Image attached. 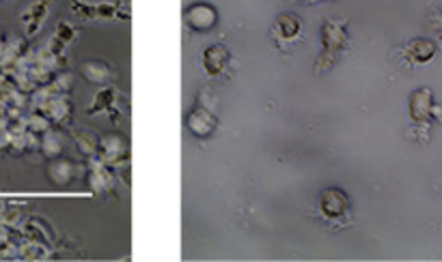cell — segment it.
<instances>
[{"label":"cell","mask_w":442,"mask_h":262,"mask_svg":"<svg viewBox=\"0 0 442 262\" xmlns=\"http://www.w3.org/2000/svg\"><path fill=\"white\" fill-rule=\"evenodd\" d=\"M50 181L54 185H67V183H72L74 177H76V163L74 161H69V159H54L50 163Z\"/></svg>","instance_id":"5bb4252c"},{"label":"cell","mask_w":442,"mask_h":262,"mask_svg":"<svg viewBox=\"0 0 442 262\" xmlns=\"http://www.w3.org/2000/svg\"><path fill=\"white\" fill-rule=\"evenodd\" d=\"M89 185L96 189V192H106V189L112 185V174L108 170V163H104L102 159H93L91 161Z\"/></svg>","instance_id":"4fadbf2b"},{"label":"cell","mask_w":442,"mask_h":262,"mask_svg":"<svg viewBox=\"0 0 442 262\" xmlns=\"http://www.w3.org/2000/svg\"><path fill=\"white\" fill-rule=\"evenodd\" d=\"M72 11L84 19H114V17H123L128 19V13L119 9L117 3H100V5H89V3H80V0H74L72 3Z\"/></svg>","instance_id":"277c9868"},{"label":"cell","mask_w":442,"mask_h":262,"mask_svg":"<svg viewBox=\"0 0 442 262\" xmlns=\"http://www.w3.org/2000/svg\"><path fill=\"white\" fill-rule=\"evenodd\" d=\"M98 157L104 163H119L128 157V142L119 133H106L98 140Z\"/></svg>","instance_id":"5b68a950"},{"label":"cell","mask_w":442,"mask_h":262,"mask_svg":"<svg viewBox=\"0 0 442 262\" xmlns=\"http://www.w3.org/2000/svg\"><path fill=\"white\" fill-rule=\"evenodd\" d=\"M185 125H188V129L197 136V138H207L212 136L218 127V116L216 112L212 110V106L207 104H199L195 106V110L188 114V118H185Z\"/></svg>","instance_id":"3957f363"},{"label":"cell","mask_w":442,"mask_h":262,"mask_svg":"<svg viewBox=\"0 0 442 262\" xmlns=\"http://www.w3.org/2000/svg\"><path fill=\"white\" fill-rule=\"evenodd\" d=\"M82 76L91 82V84H108L117 78L114 69L108 63L102 60H86L82 65Z\"/></svg>","instance_id":"8fae6325"},{"label":"cell","mask_w":442,"mask_h":262,"mask_svg":"<svg viewBox=\"0 0 442 262\" xmlns=\"http://www.w3.org/2000/svg\"><path fill=\"white\" fill-rule=\"evenodd\" d=\"M117 97V92H114V88H104L96 95V101H93V106L89 108V114H98V112H104V110H110L114 106V99Z\"/></svg>","instance_id":"e0dca14e"},{"label":"cell","mask_w":442,"mask_h":262,"mask_svg":"<svg viewBox=\"0 0 442 262\" xmlns=\"http://www.w3.org/2000/svg\"><path fill=\"white\" fill-rule=\"evenodd\" d=\"M76 37V28L72 26L69 22H59V26L54 31V37L48 45V50L56 56H63V50H65V45H69L74 41Z\"/></svg>","instance_id":"9a60e30c"},{"label":"cell","mask_w":442,"mask_h":262,"mask_svg":"<svg viewBox=\"0 0 442 262\" xmlns=\"http://www.w3.org/2000/svg\"><path fill=\"white\" fill-rule=\"evenodd\" d=\"M98 140H100V138L91 136V133L78 136V145H80V149L84 151V155H89V157H96V155H98Z\"/></svg>","instance_id":"ac0fdd59"},{"label":"cell","mask_w":442,"mask_h":262,"mask_svg":"<svg viewBox=\"0 0 442 262\" xmlns=\"http://www.w3.org/2000/svg\"><path fill=\"white\" fill-rule=\"evenodd\" d=\"M410 118L414 123H427L429 118L434 116L436 112V106H434V92L432 88H418L410 95Z\"/></svg>","instance_id":"8992f818"},{"label":"cell","mask_w":442,"mask_h":262,"mask_svg":"<svg viewBox=\"0 0 442 262\" xmlns=\"http://www.w3.org/2000/svg\"><path fill=\"white\" fill-rule=\"evenodd\" d=\"M438 52V45L432 39H412L406 47H404V56L412 63V65H425L429 63Z\"/></svg>","instance_id":"30bf717a"},{"label":"cell","mask_w":442,"mask_h":262,"mask_svg":"<svg viewBox=\"0 0 442 262\" xmlns=\"http://www.w3.org/2000/svg\"><path fill=\"white\" fill-rule=\"evenodd\" d=\"M300 31H302V24L296 15L291 13H283L278 15L276 22H274V37L276 41H294L300 37Z\"/></svg>","instance_id":"7c38bea8"},{"label":"cell","mask_w":442,"mask_h":262,"mask_svg":"<svg viewBox=\"0 0 442 262\" xmlns=\"http://www.w3.org/2000/svg\"><path fill=\"white\" fill-rule=\"evenodd\" d=\"M347 208H350V200H347V194L343 192V189L330 187V189H326L319 198V211L328 220L343 218L347 213Z\"/></svg>","instance_id":"52a82bcc"},{"label":"cell","mask_w":442,"mask_h":262,"mask_svg":"<svg viewBox=\"0 0 442 262\" xmlns=\"http://www.w3.org/2000/svg\"><path fill=\"white\" fill-rule=\"evenodd\" d=\"M345 19H328L321 26V58L317 63V71L330 69L333 63L341 56L347 47V31Z\"/></svg>","instance_id":"6da1fadb"},{"label":"cell","mask_w":442,"mask_h":262,"mask_svg":"<svg viewBox=\"0 0 442 262\" xmlns=\"http://www.w3.org/2000/svg\"><path fill=\"white\" fill-rule=\"evenodd\" d=\"M39 149L43 151V155L48 159H56L63 151V140H61V133L48 129L45 133H41V140H39Z\"/></svg>","instance_id":"2e32d148"},{"label":"cell","mask_w":442,"mask_h":262,"mask_svg":"<svg viewBox=\"0 0 442 262\" xmlns=\"http://www.w3.org/2000/svg\"><path fill=\"white\" fill-rule=\"evenodd\" d=\"M229 50L224 45H220V43H216V45H209L207 50L203 52V69H205V74L207 76H212V78H216V76H220L222 71L227 69V65H229Z\"/></svg>","instance_id":"9c48e42d"},{"label":"cell","mask_w":442,"mask_h":262,"mask_svg":"<svg viewBox=\"0 0 442 262\" xmlns=\"http://www.w3.org/2000/svg\"><path fill=\"white\" fill-rule=\"evenodd\" d=\"M434 26L442 28V11H440V13H436V17H434Z\"/></svg>","instance_id":"d6986e66"},{"label":"cell","mask_w":442,"mask_h":262,"mask_svg":"<svg viewBox=\"0 0 442 262\" xmlns=\"http://www.w3.org/2000/svg\"><path fill=\"white\" fill-rule=\"evenodd\" d=\"M52 5H54V0H35V3L22 13V22H24V26H26V37H35L41 31L43 22L48 19Z\"/></svg>","instance_id":"ba28073f"},{"label":"cell","mask_w":442,"mask_h":262,"mask_svg":"<svg viewBox=\"0 0 442 262\" xmlns=\"http://www.w3.org/2000/svg\"><path fill=\"white\" fill-rule=\"evenodd\" d=\"M309 3H319V0H309Z\"/></svg>","instance_id":"ffe728a7"},{"label":"cell","mask_w":442,"mask_h":262,"mask_svg":"<svg viewBox=\"0 0 442 262\" xmlns=\"http://www.w3.org/2000/svg\"><path fill=\"white\" fill-rule=\"evenodd\" d=\"M183 22L197 33H207L218 24V11L209 3H195L183 11Z\"/></svg>","instance_id":"7a4b0ae2"}]
</instances>
